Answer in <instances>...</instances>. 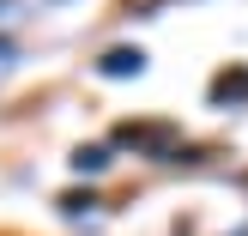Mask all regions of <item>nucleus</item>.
Here are the masks:
<instances>
[{"mask_svg": "<svg viewBox=\"0 0 248 236\" xmlns=\"http://www.w3.org/2000/svg\"><path fill=\"white\" fill-rule=\"evenodd\" d=\"M140 67H145L140 48H109V55H103V73H109V79H133Z\"/></svg>", "mask_w": 248, "mask_h": 236, "instance_id": "nucleus-2", "label": "nucleus"}, {"mask_svg": "<svg viewBox=\"0 0 248 236\" xmlns=\"http://www.w3.org/2000/svg\"><path fill=\"white\" fill-rule=\"evenodd\" d=\"M236 97H248V67L218 73V79H212V103H236Z\"/></svg>", "mask_w": 248, "mask_h": 236, "instance_id": "nucleus-3", "label": "nucleus"}, {"mask_svg": "<svg viewBox=\"0 0 248 236\" xmlns=\"http://www.w3.org/2000/svg\"><path fill=\"white\" fill-rule=\"evenodd\" d=\"M115 140H121V145H140V152H157V157H164L170 145H176V127H170V121H121V127H115Z\"/></svg>", "mask_w": 248, "mask_h": 236, "instance_id": "nucleus-1", "label": "nucleus"}, {"mask_svg": "<svg viewBox=\"0 0 248 236\" xmlns=\"http://www.w3.org/2000/svg\"><path fill=\"white\" fill-rule=\"evenodd\" d=\"M103 164H109V152H103V145H79V152H73V170H91V176H97Z\"/></svg>", "mask_w": 248, "mask_h": 236, "instance_id": "nucleus-4", "label": "nucleus"}]
</instances>
